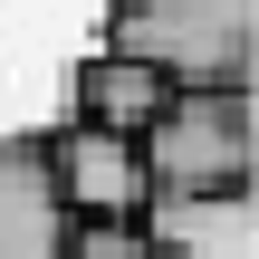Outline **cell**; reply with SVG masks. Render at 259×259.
<instances>
[{
  "instance_id": "5",
  "label": "cell",
  "mask_w": 259,
  "mask_h": 259,
  "mask_svg": "<svg viewBox=\"0 0 259 259\" xmlns=\"http://www.w3.org/2000/svg\"><path fill=\"white\" fill-rule=\"evenodd\" d=\"M0 259H67V202L48 135H0Z\"/></svg>"
},
{
  "instance_id": "7",
  "label": "cell",
  "mask_w": 259,
  "mask_h": 259,
  "mask_svg": "<svg viewBox=\"0 0 259 259\" xmlns=\"http://www.w3.org/2000/svg\"><path fill=\"white\" fill-rule=\"evenodd\" d=\"M67 259H154L144 250V221H67Z\"/></svg>"
},
{
  "instance_id": "1",
  "label": "cell",
  "mask_w": 259,
  "mask_h": 259,
  "mask_svg": "<svg viewBox=\"0 0 259 259\" xmlns=\"http://www.w3.org/2000/svg\"><path fill=\"white\" fill-rule=\"evenodd\" d=\"M96 48L154 58L173 87H250L259 77V0H115Z\"/></svg>"
},
{
  "instance_id": "4",
  "label": "cell",
  "mask_w": 259,
  "mask_h": 259,
  "mask_svg": "<svg viewBox=\"0 0 259 259\" xmlns=\"http://www.w3.org/2000/svg\"><path fill=\"white\" fill-rule=\"evenodd\" d=\"M144 250L154 259H259V183L154 192L144 202Z\"/></svg>"
},
{
  "instance_id": "2",
  "label": "cell",
  "mask_w": 259,
  "mask_h": 259,
  "mask_svg": "<svg viewBox=\"0 0 259 259\" xmlns=\"http://www.w3.org/2000/svg\"><path fill=\"white\" fill-rule=\"evenodd\" d=\"M154 192H202V183H250L259 173V106L250 87H173L163 115L135 135Z\"/></svg>"
},
{
  "instance_id": "6",
  "label": "cell",
  "mask_w": 259,
  "mask_h": 259,
  "mask_svg": "<svg viewBox=\"0 0 259 259\" xmlns=\"http://www.w3.org/2000/svg\"><path fill=\"white\" fill-rule=\"evenodd\" d=\"M163 96H173V77L154 58H125V48H87L77 77H67V115L77 125H115V135H144L163 115Z\"/></svg>"
},
{
  "instance_id": "3",
  "label": "cell",
  "mask_w": 259,
  "mask_h": 259,
  "mask_svg": "<svg viewBox=\"0 0 259 259\" xmlns=\"http://www.w3.org/2000/svg\"><path fill=\"white\" fill-rule=\"evenodd\" d=\"M48 173H58V202H67V221H144V202H154V173H144V144L135 135H115V125H58L48 135Z\"/></svg>"
}]
</instances>
